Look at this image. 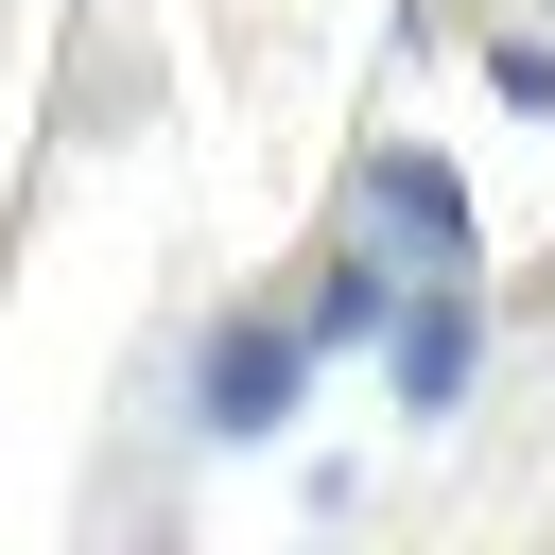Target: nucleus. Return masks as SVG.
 Instances as JSON below:
<instances>
[{
    "instance_id": "obj_4",
    "label": "nucleus",
    "mask_w": 555,
    "mask_h": 555,
    "mask_svg": "<svg viewBox=\"0 0 555 555\" xmlns=\"http://www.w3.org/2000/svg\"><path fill=\"white\" fill-rule=\"evenodd\" d=\"M382 312H399V278H382V260H330V295H312V347H382Z\"/></svg>"
},
{
    "instance_id": "obj_1",
    "label": "nucleus",
    "mask_w": 555,
    "mask_h": 555,
    "mask_svg": "<svg viewBox=\"0 0 555 555\" xmlns=\"http://www.w3.org/2000/svg\"><path fill=\"white\" fill-rule=\"evenodd\" d=\"M295 364H312V330H225L208 347V434H278L295 416Z\"/></svg>"
},
{
    "instance_id": "obj_3",
    "label": "nucleus",
    "mask_w": 555,
    "mask_h": 555,
    "mask_svg": "<svg viewBox=\"0 0 555 555\" xmlns=\"http://www.w3.org/2000/svg\"><path fill=\"white\" fill-rule=\"evenodd\" d=\"M364 208H382L399 243H434V260H468V191H451L434 156H382V173H364Z\"/></svg>"
},
{
    "instance_id": "obj_2",
    "label": "nucleus",
    "mask_w": 555,
    "mask_h": 555,
    "mask_svg": "<svg viewBox=\"0 0 555 555\" xmlns=\"http://www.w3.org/2000/svg\"><path fill=\"white\" fill-rule=\"evenodd\" d=\"M382 347H399V399H416V416H451V399H468V295L382 312Z\"/></svg>"
}]
</instances>
